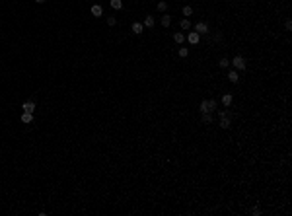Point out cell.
Returning <instances> with one entry per match:
<instances>
[{
    "instance_id": "d6986e66",
    "label": "cell",
    "mask_w": 292,
    "mask_h": 216,
    "mask_svg": "<svg viewBox=\"0 0 292 216\" xmlns=\"http://www.w3.org/2000/svg\"><path fill=\"white\" fill-rule=\"evenodd\" d=\"M193 14V8L191 6H183V16H191Z\"/></svg>"
},
{
    "instance_id": "3957f363",
    "label": "cell",
    "mask_w": 292,
    "mask_h": 216,
    "mask_svg": "<svg viewBox=\"0 0 292 216\" xmlns=\"http://www.w3.org/2000/svg\"><path fill=\"white\" fill-rule=\"evenodd\" d=\"M101 14H103L101 6H100V4H94V6H92V16H94V18H100Z\"/></svg>"
},
{
    "instance_id": "ffe728a7",
    "label": "cell",
    "mask_w": 292,
    "mask_h": 216,
    "mask_svg": "<svg viewBox=\"0 0 292 216\" xmlns=\"http://www.w3.org/2000/svg\"><path fill=\"white\" fill-rule=\"evenodd\" d=\"M187 55H189V49H185V47H181V49H179V57H183V59H185Z\"/></svg>"
},
{
    "instance_id": "603a6c76",
    "label": "cell",
    "mask_w": 292,
    "mask_h": 216,
    "mask_svg": "<svg viewBox=\"0 0 292 216\" xmlns=\"http://www.w3.org/2000/svg\"><path fill=\"white\" fill-rule=\"evenodd\" d=\"M251 214H253V216H259V214H261V208H259V206H255V208L251 210Z\"/></svg>"
},
{
    "instance_id": "d4e9b609",
    "label": "cell",
    "mask_w": 292,
    "mask_h": 216,
    "mask_svg": "<svg viewBox=\"0 0 292 216\" xmlns=\"http://www.w3.org/2000/svg\"><path fill=\"white\" fill-rule=\"evenodd\" d=\"M115 22H117L115 18H109V20H107V23H109V26H115Z\"/></svg>"
},
{
    "instance_id": "2e32d148",
    "label": "cell",
    "mask_w": 292,
    "mask_h": 216,
    "mask_svg": "<svg viewBox=\"0 0 292 216\" xmlns=\"http://www.w3.org/2000/svg\"><path fill=\"white\" fill-rule=\"evenodd\" d=\"M218 66H220V68H228V66H230V60H228V59H220Z\"/></svg>"
},
{
    "instance_id": "6da1fadb",
    "label": "cell",
    "mask_w": 292,
    "mask_h": 216,
    "mask_svg": "<svg viewBox=\"0 0 292 216\" xmlns=\"http://www.w3.org/2000/svg\"><path fill=\"white\" fill-rule=\"evenodd\" d=\"M216 101L214 99H207V101H201V113H212L216 111Z\"/></svg>"
},
{
    "instance_id": "484cf974",
    "label": "cell",
    "mask_w": 292,
    "mask_h": 216,
    "mask_svg": "<svg viewBox=\"0 0 292 216\" xmlns=\"http://www.w3.org/2000/svg\"><path fill=\"white\" fill-rule=\"evenodd\" d=\"M35 2H37V4H43V2H45V0H35Z\"/></svg>"
},
{
    "instance_id": "8fae6325",
    "label": "cell",
    "mask_w": 292,
    "mask_h": 216,
    "mask_svg": "<svg viewBox=\"0 0 292 216\" xmlns=\"http://www.w3.org/2000/svg\"><path fill=\"white\" fill-rule=\"evenodd\" d=\"M222 103L228 107L230 103H232V94H224V97H222Z\"/></svg>"
},
{
    "instance_id": "277c9868",
    "label": "cell",
    "mask_w": 292,
    "mask_h": 216,
    "mask_svg": "<svg viewBox=\"0 0 292 216\" xmlns=\"http://www.w3.org/2000/svg\"><path fill=\"white\" fill-rule=\"evenodd\" d=\"M22 109L26 111V113H33V109H35V103H33V101H26V103L22 105Z\"/></svg>"
},
{
    "instance_id": "52a82bcc",
    "label": "cell",
    "mask_w": 292,
    "mask_h": 216,
    "mask_svg": "<svg viewBox=\"0 0 292 216\" xmlns=\"http://www.w3.org/2000/svg\"><path fill=\"white\" fill-rule=\"evenodd\" d=\"M22 123H26V125L33 123V113H26V111H23V115H22Z\"/></svg>"
},
{
    "instance_id": "7a4b0ae2",
    "label": "cell",
    "mask_w": 292,
    "mask_h": 216,
    "mask_svg": "<svg viewBox=\"0 0 292 216\" xmlns=\"http://www.w3.org/2000/svg\"><path fill=\"white\" fill-rule=\"evenodd\" d=\"M232 64H234V68H238V70H244V68H245V60H244V57H234Z\"/></svg>"
},
{
    "instance_id": "e0dca14e",
    "label": "cell",
    "mask_w": 292,
    "mask_h": 216,
    "mask_svg": "<svg viewBox=\"0 0 292 216\" xmlns=\"http://www.w3.org/2000/svg\"><path fill=\"white\" fill-rule=\"evenodd\" d=\"M170 23H171V18H170V16H164V18H162V26H164V27H168Z\"/></svg>"
},
{
    "instance_id": "7c38bea8",
    "label": "cell",
    "mask_w": 292,
    "mask_h": 216,
    "mask_svg": "<svg viewBox=\"0 0 292 216\" xmlns=\"http://www.w3.org/2000/svg\"><path fill=\"white\" fill-rule=\"evenodd\" d=\"M111 8H115V10H121V8H123V2H121V0H111Z\"/></svg>"
},
{
    "instance_id": "ba28073f",
    "label": "cell",
    "mask_w": 292,
    "mask_h": 216,
    "mask_svg": "<svg viewBox=\"0 0 292 216\" xmlns=\"http://www.w3.org/2000/svg\"><path fill=\"white\" fill-rule=\"evenodd\" d=\"M142 31H144V26H142V23H138V22H134V23H133V33L140 35Z\"/></svg>"
},
{
    "instance_id": "5b68a950",
    "label": "cell",
    "mask_w": 292,
    "mask_h": 216,
    "mask_svg": "<svg viewBox=\"0 0 292 216\" xmlns=\"http://www.w3.org/2000/svg\"><path fill=\"white\" fill-rule=\"evenodd\" d=\"M195 29H197V33H207V31H208V26H207L204 22H199V23L195 26Z\"/></svg>"
},
{
    "instance_id": "5bb4252c",
    "label": "cell",
    "mask_w": 292,
    "mask_h": 216,
    "mask_svg": "<svg viewBox=\"0 0 292 216\" xmlns=\"http://www.w3.org/2000/svg\"><path fill=\"white\" fill-rule=\"evenodd\" d=\"M144 26H146V27H154V18H152V16H146Z\"/></svg>"
},
{
    "instance_id": "cb8c5ba5",
    "label": "cell",
    "mask_w": 292,
    "mask_h": 216,
    "mask_svg": "<svg viewBox=\"0 0 292 216\" xmlns=\"http://www.w3.org/2000/svg\"><path fill=\"white\" fill-rule=\"evenodd\" d=\"M284 27H286V29H288V31L292 29V22H290V20H286V23H284Z\"/></svg>"
},
{
    "instance_id": "30bf717a",
    "label": "cell",
    "mask_w": 292,
    "mask_h": 216,
    "mask_svg": "<svg viewBox=\"0 0 292 216\" xmlns=\"http://www.w3.org/2000/svg\"><path fill=\"white\" fill-rule=\"evenodd\" d=\"M230 125H232V121H230V117H222V121H220V127H222V128H228Z\"/></svg>"
},
{
    "instance_id": "ac0fdd59",
    "label": "cell",
    "mask_w": 292,
    "mask_h": 216,
    "mask_svg": "<svg viewBox=\"0 0 292 216\" xmlns=\"http://www.w3.org/2000/svg\"><path fill=\"white\" fill-rule=\"evenodd\" d=\"M191 27V22L189 20H181V29H189Z\"/></svg>"
},
{
    "instance_id": "9a60e30c",
    "label": "cell",
    "mask_w": 292,
    "mask_h": 216,
    "mask_svg": "<svg viewBox=\"0 0 292 216\" xmlns=\"http://www.w3.org/2000/svg\"><path fill=\"white\" fill-rule=\"evenodd\" d=\"M201 119H203V123H212V115L211 113H203V117H201Z\"/></svg>"
},
{
    "instance_id": "8992f818",
    "label": "cell",
    "mask_w": 292,
    "mask_h": 216,
    "mask_svg": "<svg viewBox=\"0 0 292 216\" xmlns=\"http://www.w3.org/2000/svg\"><path fill=\"white\" fill-rule=\"evenodd\" d=\"M187 39H189V43H191V45H197V43H199V33H197V31L189 33V35H187Z\"/></svg>"
},
{
    "instance_id": "44dd1931",
    "label": "cell",
    "mask_w": 292,
    "mask_h": 216,
    "mask_svg": "<svg viewBox=\"0 0 292 216\" xmlns=\"http://www.w3.org/2000/svg\"><path fill=\"white\" fill-rule=\"evenodd\" d=\"M220 117H230V119H232V111H220Z\"/></svg>"
},
{
    "instance_id": "9c48e42d",
    "label": "cell",
    "mask_w": 292,
    "mask_h": 216,
    "mask_svg": "<svg viewBox=\"0 0 292 216\" xmlns=\"http://www.w3.org/2000/svg\"><path fill=\"white\" fill-rule=\"evenodd\" d=\"M228 80L232 82V84H236V82L240 80V76H238V72H236V70H230V72H228Z\"/></svg>"
},
{
    "instance_id": "7402d4cb",
    "label": "cell",
    "mask_w": 292,
    "mask_h": 216,
    "mask_svg": "<svg viewBox=\"0 0 292 216\" xmlns=\"http://www.w3.org/2000/svg\"><path fill=\"white\" fill-rule=\"evenodd\" d=\"M166 8H168V4H166V2H160V4H158V10H160V12H164Z\"/></svg>"
},
{
    "instance_id": "4fadbf2b",
    "label": "cell",
    "mask_w": 292,
    "mask_h": 216,
    "mask_svg": "<svg viewBox=\"0 0 292 216\" xmlns=\"http://www.w3.org/2000/svg\"><path fill=\"white\" fill-rule=\"evenodd\" d=\"M174 41H175V43H183V41H185V35H183V33H175V35H174Z\"/></svg>"
}]
</instances>
